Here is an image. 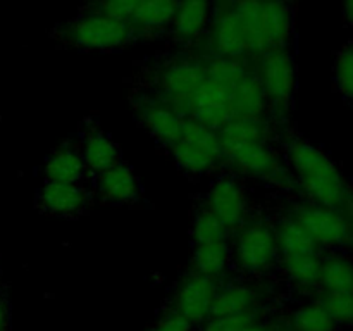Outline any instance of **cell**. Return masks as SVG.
<instances>
[{"mask_svg":"<svg viewBox=\"0 0 353 331\" xmlns=\"http://www.w3.org/2000/svg\"><path fill=\"white\" fill-rule=\"evenodd\" d=\"M216 293L217 286L214 279L195 272V274L188 276L179 286L174 310L192 324L203 323L210 317Z\"/></svg>","mask_w":353,"mask_h":331,"instance_id":"obj_11","label":"cell"},{"mask_svg":"<svg viewBox=\"0 0 353 331\" xmlns=\"http://www.w3.org/2000/svg\"><path fill=\"white\" fill-rule=\"evenodd\" d=\"M338 324L319 302L305 303L292 314V331H336Z\"/></svg>","mask_w":353,"mask_h":331,"instance_id":"obj_27","label":"cell"},{"mask_svg":"<svg viewBox=\"0 0 353 331\" xmlns=\"http://www.w3.org/2000/svg\"><path fill=\"white\" fill-rule=\"evenodd\" d=\"M99 192L105 200L114 203L134 202L140 195L137 176L126 164L117 162L99 174Z\"/></svg>","mask_w":353,"mask_h":331,"instance_id":"obj_17","label":"cell"},{"mask_svg":"<svg viewBox=\"0 0 353 331\" xmlns=\"http://www.w3.org/2000/svg\"><path fill=\"white\" fill-rule=\"evenodd\" d=\"M143 2L145 0H99V9L97 10L130 23L131 17L137 14V10L140 9Z\"/></svg>","mask_w":353,"mask_h":331,"instance_id":"obj_32","label":"cell"},{"mask_svg":"<svg viewBox=\"0 0 353 331\" xmlns=\"http://www.w3.org/2000/svg\"><path fill=\"white\" fill-rule=\"evenodd\" d=\"M7 330V310L6 305L0 302V331H6Z\"/></svg>","mask_w":353,"mask_h":331,"instance_id":"obj_36","label":"cell"},{"mask_svg":"<svg viewBox=\"0 0 353 331\" xmlns=\"http://www.w3.org/2000/svg\"><path fill=\"white\" fill-rule=\"evenodd\" d=\"M350 226H352V234H353V217L350 219Z\"/></svg>","mask_w":353,"mask_h":331,"instance_id":"obj_38","label":"cell"},{"mask_svg":"<svg viewBox=\"0 0 353 331\" xmlns=\"http://www.w3.org/2000/svg\"><path fill=\"white\" fill-rule=\"evenodd\" d=\"M209 45L214 57L245 59L248 57V47L245 34L241 31L240 21L234 14L233 7L228 3L210 23Z\"/></svg>","mask_w":353,"mask_h":331,"instance_id":"obj_13","label":"cell"},{"mask_svg":"<svg viewBox=\"0 0 353 331\" xmlns=\"http://www.w3.org/2000/svg\"><path fill=\"white\" fill-rule=\"evenodd\" d=\"M345 17L350 26H353V0H345Z\"/></svg>","mask_w":353,"mask_h":331,"instance_id":"obj_35","label":"cell"},{"mask_svg":"<svg viewBox=\"0 0 353 331\" xmlns=\"http://www.w3.org/2000/svg\"><path fill=\"white\" fill-rule=\"evenodd\" d=\"M317 302L327 310L334 323L353 326V292H321Z\"/></svg>","mask_w":353,"mask_h":331,"instance_id":"obj_29","label":"cell"},{"mask_svg":"<svg viewBox=\"0 0 353 331\" xmlns=\"http://www.w3.org/2000/svg\"><path fill=\"white\" fill-rule=\"evenodd\" d=\"M212 17V0H179L172 19V33L183 43L196 40Z\"/></svg>","mask_w":353,"mask_h":331,"instance_id":"obj_14","label":"cell"},{"mask_svg":"<svg viewBox=\"0 0 353 331\" xmlns=\"http://www.w3.org/2000/svg\"><path fill=\"white\" fill-rule=\"evenodd\" d=\"M236 262L243 271L262 272L274 262L278 254L276 231L265 223L245 226L236 238Z\"/></svg>","mask_w":353,"mask_h":331,"instance_id":"obj_8","label":"cell"},{"mask_svg":"<svg viewBox=\"0 0 353 331\" xmlns=\"http://www.w3.org/2000/svg\"><path fill=\"white\" fill-rule=\"evenodd\" d=\"M207 205V209L226 226L228 231L243 226L247 216V197L236 179H217L209 192Z\"/></svg>","mask_w":353,"mask_h":331,"instance_id":"obj_12","label":"cell"},{"mask_svg":"<svg viewBox=\"0 0 353 331\" xmlns=\"http://www.w3.org/2000/svg\"><path fill=\"white\" fill-rule=\"evenodd\" d=\"M276 241H278V252H281V257L296 254H316L321 250L295 217L281 221L276 231Z\"/></svg>","mask_w":353,"mask_h":331,"instance_id":"obj_24","label":"cell"},{"mask_svg":"<svg viewBox=\"0 0 353 331\" xmlns=\"http://www.w3.org/2000/svg\"><path fill=\"white\" fill-rule=\"evenodd\" d=\"M268 103L264 90L254 72H248L231 90L233 119H261Z\"/></svg>","mask_w":353,"mask_h":331,"instance_id":"obj_16","label":"cell"},{"mask_svg":"<svg viewBox=\"0 0 353 331\" xmlns=\"http://www.w3.org/2000/svg\"><path fill=\"white\" fill-rule=\"evenodd\" d=\"M295 219L319 248H338L353 245L350 219L340 209L310 202L296 210Z\"/></svg>","mask_w":353,"mask_h":331,"instance_id":"obj_6","label":"cell"},{"mask_svg":"<svg viewBox=\"0 0 353 331\" xmlns=\"http://www.w3.org/2000/svg\"><path fill=\"white\" fill-rule=\"evenodd\" d=\"M193 241L195 245L216 243V241H226L228 230L209 209L200 210L193 221Z\"/></svg>","mask_w":353,"mask_h":331,"instance_id":"obj_28","label":"cell"},{"mask_svg":"<svg viewBox=\"0 0 353 331\" xmlns=\"http://www.w3.org/2000/svg\"><path fill=\"white\" fill-rule=\"evenodd\" d=\"M321 264H323V257H321L319 252L283 257V265H285L286 274L302 290L319 288Z\"/></svg>","mask_w":353,"mask_h":331,"instance_id":"obj_23","label":"cell"},{"mask_svg":"<svg viewBox=\"0 0 353 331\" xmlns=\"http://www.w3.org/2000/svg\"><path fill=\"white\" fill-rule=\"evenodd\" d=\"M221 150L223 157L228 159L231 166H234L243 174L265 179L283 188H290L295 183L293 174H290L288 169L269 150L265 140H247L221 145Z\"/></svg>","mask_w":353,"mask_h":331,"instance_id":"obj_5","label":"cell"},{"mask_svg":"<svg viewBox=\"0 0 353 331\" xmlns=\"http://www.w3.org/2000/svg\"><path fill=\"white\" fill-rule=\"evenodd\" d=\"M240 21L248 55L285 48L292 37L293 16L286 0H234L230 3Z\"/></svg>","mask_w":353,"mask_h":331,"instance_id":"obj_2","label":"cell"},{"mask_svg":"<svg viewBox=\"0 0 353 331\" xmlns=\"http://www.w3.org/2000/svg\"><path fill=\"white\" fill-rule=\"evenodd\" d=\"M288 161L293 178L310 202L340 209L352 219L353 190L330 155L309 141L293 140L288 145Z\"/></svg>","mask_w":353,"mask_h":331,"instance_id":"obj_1","label":"cell"},{"mask_svg":"<svg viewBox=\"0 0 353 331\" xmlns=\"http://www.w3.org/2000/svg\"><path fill=\"white\" fill-rule=\"evenodd\" d=\"M216 2H219V3H231V2H234V0H216Z\"/></svg>","mask_w":353,"mask_h":331,"instance_id":"obj_37","label":"cell"},{"mask_svg":"<svg viewBox=\"0 0 353 331\" xmlns=\"http://www.w3.org/2000/svg\"><path fill=\"white\" fill-rule=\"evenodd\" d=\"M193 262L199 274L207 278H217L224 272L230 262V248L226 241H216V243L195 245Z\"/></svg>","mask_w":353,"mask_h":331,"instance_id":"obj_26","label":"cell"},{"mask_svg":"<svg viewBox=\"0 0 353 331\" xmlns=\"http://www.w3.org/2000/svg\"><path fill=\"white\" fill-rule=\"evenodd\" d=\"M81 159L90 171L103 172L119 162V148L103 133H92L83 145Z\"/></svg>","mask_w":353,"mask_h":331,"instance_id":"obj_21","label":"cell"},{"mask_svg":"<svg viewBox=\"0 0 353 331\" xmlns=\"http://www.w3.org/2000/svg\"><path fill=\"white\" fill-rule=\"evenodd\" d=\"M334 79L341 95L353 100V43L341 48L340 54L336 55Z\"/></svg>","mask_w":353,"mask_h":331,"instance_id":"obj_30","label":"cell"},{"mask_svg":"<svg viewBox=\"0 0 353 331\" xmlns=\"http://www.w3.org/2000/svg\"><path fill=\"white\" fill-rule=\"evenodd\" d=\"M193 324L190 323L188 319L178 314L176 310L169 312L168 316L162 317L161 321L157 323V326L154 328L152 331H192Z\"/></svg>","mask_w":353,"mask_h":331,"instance_id":"obj_33","label":"cell"},{"mask_svg":"<svg viewBox=\"0 0 353 331\" xmlns=\"http://www.w3.org/2000/svg\"><path fill=\"white\" fill-rule=\"evenodd\" d=\"M85 169L81 155L71 148H59L48 157L45 164V176L48 181L78 183L85 174Z\"/></svg>","mask_w":353,"mask_h":331,"instance_id":"obj_25","label":"cell"},{"mask_svg":"<svg viewBox=\"0 0 353 331\" xmlns=\"http://www.w3.org/2000/svg\"><path fill=\"white\" fill-rule=\"evenodd\" d=\"M141 121L159 141L171 147L181 137L186 117L165 103H148L141 109Z\"/></svg>","mask_w":353,"mask_h":331,"instance_id":"obj_15","label":"cell"},{"mask_svg":"<svg viewBox=\"0 0 353 331\" xmlns=\"http://www.w3.org/2000/svg\"><path fill=\"white\" fill-rule=\"evenodd\" d=\"M241 331H274V330H272V328H269V326H262V324L252 323V324H248V326H245ZM286 331H292V330H290V326H288V330H286Z\"/></svg>","mask_w":353,"mask_h":331,"instance_id":"obj_34","label":"cell"},{"mask_svg":"<svg viewBox=\"0 0 353 331\" xmlns=\"http://www.w3.org/2000/svg\"><path fill=\"white\" fill-rule=\"evenodd\" d=\"M134 31L128 21L103 14L100 10L85 14L65 28L69 43L86 50H114L124 47Z\"/></svg>","mask_w":353,"mask_h":331,"instance_id":"obj_3","label":"cell"},{"mask_svg":"<svg viewBox=\"0 0 353 331\" xmlns=\"http://www.w3.org/2000/svg\"><path fill=\"white\" fill-rule=\"evenodd\" d=\"M205 81V66L193 59H181L162 71V92L168 97V106L178 112H190V103Z\"/></svg>","mask_w":353,"mask_h":331,"instance_id":"obj_9","label":"cell"},{"mask_svg":"<svg viewBox=\"0 0 353 331\" xmlns=\"http://www.w3.org/2000/svg\"><path fill=\"white\" fill-rule=\"evenodd\" d=\"M319 286L323 292H353V261L347 255L331 254L321 264Z\"/></svg>","mask_w":353,"mask_h":331,"instance_id":"obj_22","label":"cell"},{"mask_svg":"<svg viewBox=\"0 0 353 331\" xmlns=\"http://www.w3.org/2000/svg\"><path fill=\"white\" fill-rule=\"evenodd\" d=\"M171 150L179 168L192 174H205L212 171L223 159L217 131L193 119H186L181 137L171 145Z\"/></svg>","mask_w":353,"mask_h":331,"instance_id":"obj_4","label":"cell"},{"mask_svg":"<svg viewBox=\"0 0 353 331\" xmlns=\"http://www.w3.org/2000/svg\"><path fill=\"white\" fill-rule=\"evenodd\" d=\"M257 76L269 103L285 112L295 90V64L286 48H274L259 55Z\"/></svg>","mask_w":353,"mask_h":331,"instance_id":"obj_7","label":"cell"},{"mask_svg":"<svg viewBox=\"0 0 353 331\" xmlns=\"http://www.w3.org/2000/svg\"><path fill=\"white\" fill-rule=\"evenodd\" d=\"M178 2L179 0H145L130 21L134 33H154L171 26Z\"/></svg>","mask_w":353,"mask_h":331,"instance_id":"obj_19","label":"cell"},{"mask_svg":"<svg viewBox=\"0 0 353 331\" xmlns=\"http://www.w3.org/2000/svg\"><path fill=\"white\" fill-rule=\"evenodd\" d=\"M255 302H257V295L250 286L230 285L226 288L217 290L210 317L238 316V314L252 312Z\"/></svg>","mask_w":353,"mask_h":331,"instance_id":"obj_20","label":"cell"},{"mask_svg":"<svg viewBox=\"0 0 353 331\" xmlns=\"http://www.w3.org/2000/svg\"><path fill=\"white\" fill-rule=\"evenodd\" d=\"M255 323V312L238 314V316L209 317L203 326V331H241L248 324Z\"/></svg>","mask_w":353,"mask_h":331,"instance_id":"obj_31","label":"cell"},{"mask_svg":"<svg viewBox=\"0 0 353 331\" xmlns=\"http://www.w3.org/2000/svg\"><path fill=\"white\" fill-rule=\"evenodd\" d=\"M86 202V193L78 183L47 181L40 195V203L47 212L55 216H71Z\"/></svg>","mask_w":353,"mask_h":331,"instance_id":"obj_18","label":"cell"},{"mask_svg":"<svg viewBox=\"0 0 353 331\" xmlns=\"http://www.w3.org/2000/svg\"><path fill=\"white\" fill-rule=\"evenodd\" d=\"M192 119L214 131H219L233 119L231 88L219 81L207 78L190 103Z\"/></svg>","mask_w":353,"mask_h":331,"instance_id":"obj_10","label":"cell"}]
</instances>
